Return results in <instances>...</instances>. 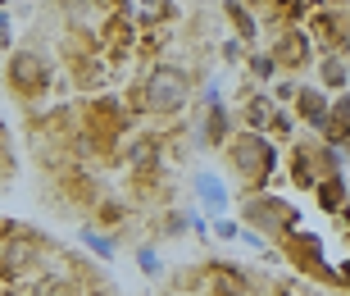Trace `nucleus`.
<instances>
[{
  "instance_id": "obj_1",
  "label": "nucleus",
  "mask_w": 350,
  "mask_h": 296,
  "mask_svg": "<svg viewBox=\"0 0 350 296\" xmlns=\"http://www.w3.org/2000/svg\"><path fill=\"white\" fill-rule=\"evenodd\" d=\"M182 101H187V73H178V69H155V73L146 77V105H150V110L173 114Z\"/></svg>"
},
{
  "instance_id": "obj_2",
  "label": "nucleus",
  "mask_w": 350,
  "mask_h": 296,
  "mask_svg": "<svg viewBox=\"0 0 350 296\" xmlns=\"http://www.w3.org/2000/svg\"><path fill=\"white\" fill-rule=\"evenodd\" d=\"M10 82L18 96H37V91H46V82H51V69H46V60H37V55H14L10 60Z\"/></svg>"
},
{
  "instance_id": "obj_3",
  "label": "nucleus",
  "mask_w": 350,
  "mask_h": 296,
  "mask_svg": "<svg viewBox=\"0 0 350 296\" xmlns=\"http://www.w3.org/2000/svg\"><path fill=\"white\" fill-rule=\"evenodd\" d=\"M118 5L128 10V18H146V23L169 14V0H118Z\"/></svg>"
},
{
  "instance_id": "obj_4",
  "label": "nucleus",
  "mask_w": 350,
  "mask_h": 296,
  "mask_svg": "<svg viewBox=\"0 0 350 296\" xmlns=\"http://www.w3.org/2000/svg\"><path fill=\"white\" fill-rule=\"evenodd\" d=\"M32 256H37V242H14V246H5V269H27V264H32Z\"/></svg>"
},
{
  "instance_id": "obj_5",
  "label": "nucleus",
  "mask_w": 350,
  "mask_h": 296,
  "mask_svg": "<svg viewBox=\"0 0 350 296\" xmlns=\"http://www.w3.org/2000/svg\"><path fill=\"white\" fill-rule=\"evenodd\" d=\"M105 41H109V51H114V55H123V51H128V23H118V18H114V23L105 27Z\"/></svg>"
}]
</instances>
